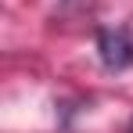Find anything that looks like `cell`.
I'll return each mask as SVG.
<instances>
[{"label": "cell", "mask_w": 133, "mask_h": 133, "mask_svg": "<svg viewBox=\"0 0 133 133\" xmlns=\"http://www.w3.org/2000/svg\"><path fill=\"white\" fill-rule=\"evenodd\" d=\"M97 54L108 72H122L133 65V40L126 29H101L97 32Z\"/></svg>", "instance_id": "cell-1"}]
</instances>
